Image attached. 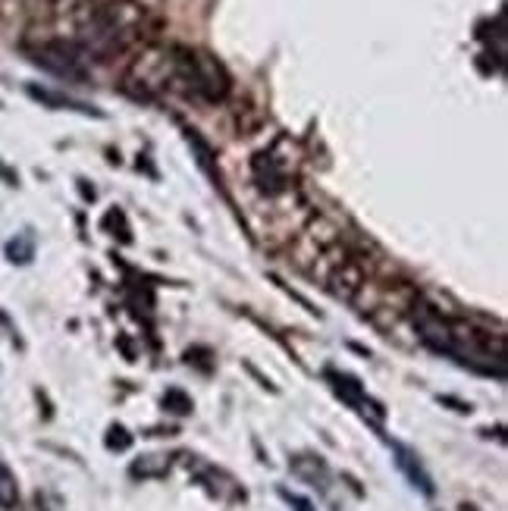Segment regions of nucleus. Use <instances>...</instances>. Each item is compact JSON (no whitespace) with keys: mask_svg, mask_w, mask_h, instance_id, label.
Instances as JSON below:
<instances>
[{"mask_svg":"<svg viewBox=\"0 0 508 511\" xmlns=\"http://www.w3.org/2000/svg\"><path fill=\"white\" fill-rule=\"evenodd\" d=\"M176 63H179V76L188 82V88L198 91L207 101H220L229 91V79H226L223 66L213 57H207V54L186 51Z\"/></svg>","mask_w":508,"mask_h":511,"instance_id":"nucleus-1","label":"nucleus"},{"mask_svg":"<svg viewBox=\"0 0 508 511\" xmlns=\"http://www.w3.org/2000/svg\"><path fill=\"white\" fill-rule=\"evenodd\" d=\"M38 60L45 70L57 72V76H66V79H82L85 70H82V57H79L76 47H66V45H51L45 51H38Z\"/></svg>","mask_w":508,"mask_h":511,"instance_id":"nucleus-2","label":"nucleus"},{"mask_svg":"<svg viewBox=\"0 0 508 511\" xmlns=\"http://www.w3.org/2000/svg\"><path fill=\"white\" fill-rule=\"evenodd\" d=\"M16 498H20V492H16L13 473H10L7 467L0 465V505H4V508H13Z\"/></svg>","mask_w":508,"mask_h":511,"instance_id":"nucleus-3","label":"nucleus"}]
</instances>
